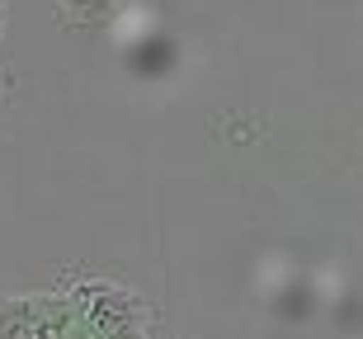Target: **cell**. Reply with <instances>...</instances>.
Here are the masks:
<instances>
[{
	"instance_id": "277c9868",
	"label": "cell",
	"mask_w": 363,
	"mask_h": 339,
	"mask_svg": "<svg viewBox=\"0 0 363 339\" xmlns=\"http://www.w3.org/2000/svg\"><path fill=\"white\" fill-rule=\"evenodd\" d=\"M5 19H10V10H5V0H0V33H5Z\"/></svg>"
},
{
	"instance_id": "3957f363",
	"label": "cell",
	"mask_w": 363,
	"mask_h": 339,
	"mask_svg": "<svg viewBox=\"0 0 363 339\" xmlns=\"http://www.w3.org/2000/svg\"><path fill=\"white\" fill-rule=\"evenodd\" d=\"M128 10V0H57V14L67 28H108Z\"/></svg>"
},
{
	"instance_id": "7a4b0ae2",
	"label": "cell",
	"mask_w": 363,
	"mask_h": 339,
	"mask_svg": "<svg viewBox=\"0 0 363 339\" xmlns=\"http://www.w3.org/2000/svg\"><path fill=\"white\" fill-rule=\"evenodd\" d=\"M0 339H43L38 335V292L0 297Z\"/></svg>"
},
{
	"instance_id": "6da1fadb",
	"label": "cell",
	"mask_w": 363,
	"mask_h": 339,
	"mask_svg": "<svg viewBox=\"0 0 363 339\" xmlns=\"http://www.w3.org/2000/svg\"><path fill=\"white\" fill-rule=\"evenodd\" d=\"M71 301V335L81 339H147L151 306L133 287L108 283V278H67L62 283Z\"/></svg>"
},
{
	"instance_id": "5b68a950",
	"label": "cell",
	"mask_w": 363,
	"mask_h": 339,
	"mask_svg": "<svg viewBox=\"0 0 363 339\" xmlns=\"http://www.w3.org/2000/svg\"><path fill=\"white\" fill-rule=\"evenodd\" d=\"M147 339H151V335H147Z\"/></svg>"
}]
</instances>
